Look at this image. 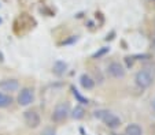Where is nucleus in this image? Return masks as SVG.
Here are the masks:
<instances>
[{
    "instance_id": "423d86ee",
    "label": "nucleus",
    "mask_w": 155,
    "mask_h": 135,
    "mask_svg": "<svg viewBox=\"0 0 155 135\" xmlns=\"http://www.w3.org/2000/svg\"><path fill=\"white\" fill-rule=\"evenodd\" d=\"M17 101L21 106H29L35 101V90L32 87H24L18 93Z\"/></svg>"
},
{
    "instance_id": "20e7f679",
    "label": "nucleus",
    "mask_w": 155,
    "mask_h": 135,
    "mask_svg": "<svg viewBox=\"0 0 155 135\" xmlns=\"http://www.w3.org/2000/svg\"><path fill=\"white\" fill-rule=\"evenodd\" d=\"M106 72L110 78H114V79H121L126 75V68L124 67L122 63L120 62H111L106 68Z\"/></svg>"
},
{
    "instance_id": "f03ea898",
    "label": "nucleus",
    "mask_w": 155,
    "mask_h": 135,
    "mask_svg": "<svg viewBox=\"0 0 155 135\" xmlns=\"http://www.w3.org/2000/svg\"><path fill=\"white\" fill-rule=\"evenodd\" d=\"M70 116V104L68 101H61L54 106L52 115H51V120L54 123H63L68 120V118Z\"/></svg>"
},
{
    "instance_id": "9b49d317",
    "label": "nucleus",
    "mask_w": 155,
    "mask_h": 135,
    "mask_svg": "<svg viewBox=\"0 0 155 135\" xmlns=\"http://www.w3.org/2000/svg\"><path fill=\"white\" fill-rule=\"evenodd\" d=\"M85 113H87V111H85L84 105H76L73 109L70 111V116L74 119V120H81V119H84Z\"/></svg>"
},
{
    "instance_id": "f257e3e1",
    "label": "nucleus",
    "mask_w": 155,
    "mask_h": 135,
    "mask_svg": "<svg viewBox=\"0 0 155 135\" xmlns=\"http://www.w3.org/2000/svg\"><path fill=\"white\" fill-rule=\"evenodd\" d=\"M94 118L100 120L110 130H115L122 124V120L120 119V116H117V115L113 113V112L108 111V109H97V111H95Z\"/></svg>"
},
{
    "instance_id": "9d476101",
    "label": "nucleus",
    "mask_w": 155,
    "mask_h": 135,
    "mask_svg": "<svg viewBox=\"0 0 155 135\" xmlns=\"http://www.w3.org/2000/svg\"><path fill=\"white\" fill-rule=\"evenodd\" d=\"M124 135H143V128L137 123H132L125 127Z\"/></svg>"
},
{
    "instance_id": "1a4fd4ad",
    "label": "nucleus",
    "mask_w": 155,
    "mask_h": 135,
    "mask_svg": "<svg viewBox=\"0 0 155 135\" xmlns=\"http://www.w3.org/2000/svg\"><path fill=\"white\" fill-rule=\"evenodd\" d=\"M95 79L92 78L91 75H88V74H82L81 76H80V85H81L82 89H85V90H92V89L95 87Z\"/></svg>"
},
{
    "instance_id": "f8f14e48",
    "label": "nucleus",
    "mask_w": 155,
    "mask_h": 135,
    "mask_svg": "<svg viewBox=\"0 0 155 135\" xmlns=\"http://www.w3.org/2000/svg\"><path fill=\"white\" fill-rule=\"evenodd\" d=\"M12 101L14 100H12V97L10 94H6V93H3V91H0V109L11 106Z\"/></svg>"
},
{
    "instance_id": "2eb2a0df",
    "label": "nucleus",
    "mask_w": 155,
    "mask_h": 135,
    "mask_svg": "<svg viewBox=\"0 0 155 135\" xmlns=\"http://www.w3.org/2000/svg\"><path fill=\"white\" fill-rule=\"evenodd\" d=\"M40 135H56V131L54 127L51 126H47V127H44L43 131L40 132Z\"/></svg>"
},
{
    "instance_id": "a211bd4d",
    "label": "nucleus",
    "mask_w": 155,
    "mask_h": 135,
    "mask_svg": "<svg viewBox=\"0 0 155 135\" xmlns=\"http://www.w3.org/2000/svg\"><path fill=\"white\" fill-rule=\"evenodd\" d=\"M151 108H152V111L155 112V98H154V100L151 101Z\"/></svg>"
},
{
    "instance_id": "f3484780",
    "label": "nucleus",
    "mask_w": 155,
    "mask_h": 135,
    "mask_svg": "<svg viewBox=\"0 0 155 135\" xmlns=\"http://www.w3.org/2000/svg\"><path fill=\"white\" fill-rule=\"evenodd\" d=\"M151 48H152V51L155 52V34H154V37H152V41H151Z\"/></svg>"
},
{
    "instance_id": "4468645a",
    "label": "nucleus",
    "mask_w": 155,
    "mask_h": 135,
    "mask_svg": "<svg viewBox=\"0 0 155 135\" xmlns=\"http://www.w3.org/2000/svg\"><path fill=\"white\" fill-rule=\"evenodd\" d=\"M110 52V47H102L99 51H96V52L92 55V59H100L102 56H104L106 53Z\"/></svg>"
},
{
    "instance_id": "ddd939ff",
    "label": "nucleus",
    "mask_w": 155,
    "mask_h": 135,
    "mask_svg": "<svg viewBox=\"0 0 155 135\" xmlns=\"http://www.w3.org/2000/svg\"><path fill=\"white\" fill-rule=\"evenodd\" d=\"M70 89H71V93H73L74 98L77 100V103H78L80 105H88V104H89V100H88L87 97H84V96H82V94L80 93L76 87H74V86H71Z\"/></svg>"
},
{
    "instance_id": "dca6fc26",
    "label": "nucleus",
    "mask_w": 155,
    "mask_h": 135,
    "mask_svg": "<svg viewBox=\"0 0 155 135\" xmlns=\"http://www.w3.org/2000/svg\"><path fill=\"white\" fill-rule=\"evenodd\" d=\"M74 41H77V35H71V38H70V40H69V41H64V42H63V45L71 44V42H74Z\"/></svg>"
},
{
    "instance_id": "aec40b11",
    "label": "nucleus",
    "mask_w": 155,
    "mask_h": 135,
    "mask_svg": "<svg viewBox=\"0 0 155 135\" xmlns=\"http://www.w3.org/2000/svg\"><path fill=\"white\" fill-rule=\"evenodd\" d=\"M0 23H2V18H0Z\"/></svg>"
},
{
    "instance_id": "6ab92c4d",
    "label": "nucleus",
    "mask_w": 155,
    "mask_h": 135,
    "mask_svg": "<svg viewBox=\"0 0 155 135\" xmlns=\"http://www.w3.org/2000/svg\"><path fill=\"white\" fill-rule=\"evenodd\" d=\"M3 60L4 59H3V56H2V52H0V62H3Z\"/></svg>"
},
{
    "instance_id": "7ed1b4c3",
    "label": "nucleus",
    "mask_w": 155,
    "mask_h": 135,
    "mask_svg": "<svg viewBox=\"0 0 155 135\" xmlns=\"http://www.w3.org/2000/svg\"><path fill=\"white\" fill-rule=\"evenodd\" d=\"M135 83L140 89H148L154 83V72L151 68H141L135 75Z\"/></svg>"
},
{
    "instance_id": "39448f33",
    "label": "nucleus",
    "mask_w": 155,
    "mask_h": 135,
    "mask_svg": "<svg viewBox=\"0 0 155 135\" xmlns=\"http://www.w3.org/2000/svg\"><path fill=\"white\" fill-rule=\"evenodd\" d=\"M24 121L29 128H37L41 124V116L36 109H28L24 112Z\"/></svg>"
},
{
    "instance_id": "0eeeda50",
    "label": "nucleus",
    "mask_w": 155,
    "mask_h": 135,
    "mask_svg": "<svg viewBox=\"0 0 155 135\" xmlns=\"http://www.w3.org/2000/svg\"><path fill=\"white\" fill-rule=\"evenodd\" d=\"M0 90L4 91L6 94L18 91L19 90V81L15 78H4L0 81Z\"/></svg>"
},
{
    "instance_id": "6e6552de",
    "label": "nucleus",
    "mask_w": 155,
    "mask_h": 135,
    "mask_svg": "<svg viewBox=\"0 0 155 135\" xmlns=\"http://www.w3.org/2000/svg\"><path fill=\"white\" fill-rule=\"evenodd\" d=\"M68 68H69V66L66 62H63V60H55L52 64V72L55 74L56 76H62L66 74Z\"/></svg>"
}]
</instances>
